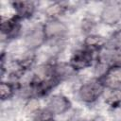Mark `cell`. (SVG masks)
Returning a JSON list of instances; mask_svg holds the SVG:
<instances>
[{
    "label": "cell",
    "mask_w": 121,
    "mask_h": 121,
    "mask_svg": "<svg viewBox=\"0 0 121 121\" xmlns=\"http://www.w3.org/2000/svg\"><path fill=\"white\" fill-rule=\"evenodd\" d=\"M106 87L99 78L92 79L83 83L78 89V97L82 102L94 103L105 92Z\"/></svg>",
    "instance_id": "cell-1"
},
{
    "label": "cell",
    "mask_w": 121,
    "mask_h": 121,
    "mask_svg": "<svg viewBox=\"0 0 121 121\" xmlns=\"http://www.w3.org/2000/svg\"><path fill=\"white\" fill-rule=\"evenodd\" d=\"M46 41H60L68 33L67 26L59 19L47 20L43 25Z\"/></svg>",
    "instance_id": "cell-2"
},
{
    "label": "cell",
    "mask_w": 121,
    "mask_h": 121,
    "mask_svg": "<svg viewBox=\"0 0 121 121\" xmlns=\"http://www.w3.org/2000/svg\"><path fill=\"white\" fill-rule=\"evenodd\" d=\"M93 61H94L93 52L83 47L73 53V55L70 58L69 63L71 64L73 69L77 72L90 67L93 64Z\"/></svg>",
    "instance_id": "cell-3"
},
{
    "label": "cell",
    "mask_w": 121,
    "mask_h": 121,
    "mask_svg": "<svg viewBox=\"0 0 121 121\" xmlns=\"http://www.w3.org/2000/svg\"><path fill=\"white\" fill-rule=\"evenodd\" d=\"M46 42L43 25L34 26L26 34L24 43L28 50H35L42 46Z\"/></svg>",
    "instance_id": "cell-4"
},
{
    "label": "cell",
    "mask_w": 121,
    "mask_h": 121,
    "mask_svg": "<svg viewBox=\"0 0 121 121\" xmlns=\"http://www.w3.org/2000/svg\"><path fill=\"white\" fill-rule=\"evenodd\" d=\"M104 84L106 89H117L121 87V65H112L103 76L97 78Z\"/></svg>",
    "instance_id": "cell-5"
},
{
    "label": "cell",
    "mask_w": 121,
    "mask_h": 121,
    "mask_svg": "<svg viewBox=\"0 0 121 121\" xmlns=\"http://www.w3.org/2000/svg\"><path fill=\"white\" fill-rule=\"evenodd\" d=\"M71 108V101L63 95H53L47 101L46 109L54 114H62Z\"/></svg>",
    "instance_id": "cell-6"
},
{
    "label": "cell",
    "mask_w": 121,
    "mask_h": 121,
    "mask_svg": "<svg viewBox=\"0 0 121 121\" xmlns=\"http://www.w3.org/2000/svg\"><path fill=\"white\" fill-rule=\"evenodd\" d=\"M100 20L108 26L116 25L121 21V7L115 3L107 5L100 13Z\"/></svg>",
    "instance_id": "cell-7"
},
{
    "label": "cell",
    "mask_w": 121,
    "mask_h": 121,
    "mask_svg": "<svg viewBox=\"0 0 121 121\" xmlns=\"http://www.w3.org/2000/svg\"><path fill=\"white\" fill-rule=\"evenodd\" d=\"M20 21L21 20L16 15L10 18H6L2 16L1 26H0L2 36H5L8 39L15 38L20 32V28H21Z\"/></svg>",
    "instance_id": "cell-8"
},
{
    "label": "cell",
    "mask_w": 121,
    "mask_h": 121,
    "mask_svg": "<svg viewBox=\"0 0 121 121\" xmlns=\"http://www.w3.org/2000/svg\"><path fill=\"white\" fill-rule=\"evenodd\" d=\"M11 5L15 9V15L20 20L32 17L36 9L35 3L32 1H15L12 2Z\"/></svg>",
    "instance_id": "cell-9"
},
{
    "label": "cell",
    "mask_w": 121,
    "mask_h": 121,
    "mask_svg": "<svg viewBox=\"0 0 121 121\" xmlns=\"http://www.w3.org/2000/svg\"><path fill=\"white\" fill-rule=\"evenodd\" d=\"M84 48L94 52L102 51L107 44V39L97 34H88L83 42Z\"/></svg>",
    "instance_id": "cell-10"
},
{
    "label": "cell",
    "mask_w": 121,
    "mask_h": 121,
    "mask_svg": "<svg viewBox=\"0 0 121 121\" xmlns=\"http://www.w3.org/2000/svg\"><path fill=\"white\" fill-rule=\"evenodd\" d=\"M52 68H53V76L59 82L69 78L76 72L69 62H63V61L52 64Z\"/></svg>",
    "instance_id": "cell-11"
},
{
    "label": "cell",
    "mask_w": 121,
    "mask_h": 121,
    "mask_svg": "<svg viewBox=\"0 0 121 121\" xmlns=\"http://www.w3.org/2000/svg\"><path fill=\"white\" fill-rule=\"evenodd\" d=\"M69 8L64 2H55L48 6L45 9V15L47 16L48 20L52 19H58L60 16H61Z\"/></svg>",
    "instance_id": "cell-12"
},
{
    "label": "cell",
    "mask_w": 121,
    "mask_h": 121,
    "mask_svg": "<svg viewBox=\"0 0 121 121\" xmlns=\"http://www.w3.org/2000/svg\"><path fill=\"white\" fill-rule=\"evenodd\" d=\"M18 84L11 81H2L0 84V96L1 100H8L11 98L16 91H18Z\"/></svg>",
    "instance_id": "cell-13"
},
{
    "label": "cell",
    "mask_w": 121,
    "mask_h": 121,
    "mask_svg": "<svg viewBox=\"0 0 121 121\" xmlns=\"http://www.w3.org/2000/svg\"><path fill=\"white\" fill-rule=\"evenodd\" d=\"M105 102L112 108H116L121 104V89H108Z\"/></svg>",
    "instance_id": "cell-14"
},
{
    "label": "cell",
    "mask_w": 121,
    "mask_h": 121,
    "mask_svg": "<svg viewBox=\"0 0 121 121\" xmlns=\"http://www.w3.org/2000/svg\"><path fill=\"white\" fill-rule=\"evenodd\" d=\"M111 50H121V29L114 32L109 40H107L106 47Z\"/></svg>",
    "instance_id": "cell-15"
},
{
    "label": "cell",
    "mask_w": 121,
    "mask_h": 121,
    "mask_svg": "<svg viewBox=\"0 0 121 121\" xmlns=\"http://www.w3.org/2000/svg\"><path fill=\"white\" fill-rule=\"evenodd\" d=\"M45 121H57L56 119H54L53 117H50V118H48V119H46Z\"/></svg>",
    "instance_id": "cell-16"
}]
</instances>
